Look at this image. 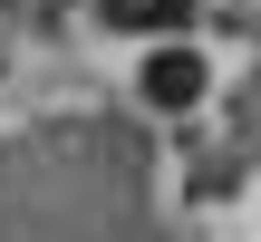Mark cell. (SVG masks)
I'll list each match as a JSON object with an SVG mask.
<instances>
[{
    "instance_id": "6da1fadb",
    "label": "cell",
    "mask_w": 261,
    "mask_h": 242,
    "mask_svg": "<svg viewBox=\"0 0 261 242\" xmlns=\"http://www.w3.org/2000/svg\"><path fill=\"white\" fill-rule=\"evenodd\" d=\"M136 87H145V107H165V116H184V107H203V87H213V68H203V49H155V58L136 68Z\"/></svg>"
},
{
    "instance_id": "7a4b0ae2",
    "label": "cell",
    "mask_w": 261,
    "mask_h": 242,
    "mask_svg": "<svg viewBox=\"0 0 261 242\" xmlns=\"http://www.w3.org/2000/svg\"><path fill=\"white\" fill-rule=\"evenodd\" d=\"M107 19H116V29H184L194 0H107Z\"/></svg>"
}]
</instances>
